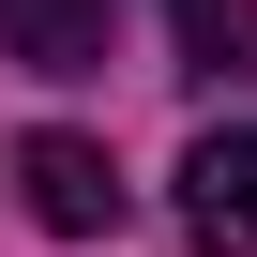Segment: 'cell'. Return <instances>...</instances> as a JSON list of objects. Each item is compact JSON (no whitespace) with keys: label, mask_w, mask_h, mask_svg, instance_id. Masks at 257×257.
Here are the masks:
<instances>
[{"label":"cell","mask_w":257,"mask_h":257,"mask_svg":"<svg viewBox=\"0 0 257 257\" xmlns=\"http://www.w3.org/2000/svg\"><path fill=\"white\" fill-rule=\"evenodd\" d=\"M0 46L31 76H91L106 61V0H0Z\"/></svg>","instance_id":"3"},{"label":"cell","mask_w":257,"mask_h":257,"mask_svg":"<svg viewBox=\"0 0 257 257\" xmlns=\"http://www.w3.org/2000/svg\"><path fill=\"white\" fill-rule=\"evenodd\" d=\"M16 197H31V227H61V242H106L121 227V167L91 152V137H16Z\"/></svg>","instance_id":"1"},{"label":"cell","mask_w":257,"mask_h":257,"mask_svg":"<svg viewBox=\"0 0 257 257\" xmlns=\"http://www.w3.org/2000/svg\"><path fill=\"white\" fill-rule=\"evenodd\" d=\"M182 227L212 257H257V121H212V137L182 152Z\"/></svg>","instance_id":"2"},{"label":"cell","mask_w":257,"mask_h":257,"mask_svg":"<svg viewBox=\"0 0 257 257\" xmlns=\"http://www.w3.org/2000/svg\"><path fill=\"white\" fill-rule=\"evenodd\" d=\"M182 16V76H242L257 61V0H167Z\"/></svg>","instance_id":"4"}]
</instances>
